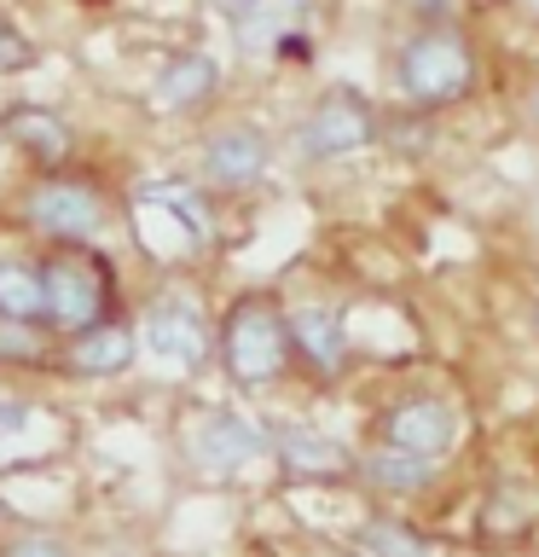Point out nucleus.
<instances>
[{
	"label": "nucleus",
	"mask_w": 539,
	"mask_h": 557,
	"mask_svg": "<svg viewBox=\"0 0 539 557\" xmlns=\"http://www.w3.org/2000/svg\"><path fill=\"white\" fill-rule=\"evenodd\" d=\"M12 233L29 244H111L122 233V186L93 163L24 169L12 186Z\"/></svg>",
	"instance_id": "1"
},
{
	"label": "nucleus",
	"mask_w": 539,
	"mask_h": 557,
	"mask_svg": "<svg viewBox=\"0 0 539 557\" xmlns=\"http://www.w3.org/2000/svg\"><path fill=\"white\" fill-rule=\"evenodd\" d=\"M221 209L226 203L191 174H146V181L122 186V233L139 244L151 268L186 273L221 244Z\"/></svg>",
	"instance_id": "2"
},
{
	"label": "nucleus",
	"mask_w": 539,
	"mask_h": 557,
	"mask_svg": "<svg viewBox=\"0 0 539 557\" xmlns=\"http://www.w3.org/2000/svg\"><path fill=\"white\" fill-rule=\"evenodd\" d=\"M215 372L233 400H273L296 383L285 296L267 285L233 290L215 308Z\"/></svg>",
	"instance_id": "3"
},
{
	"label": "nucleus",
	"mask_w": 539,
	"mask_h": 557,
	"mask_svg": "<svg viewBox=\"0 0 539 557\" xmlns=\"http://www.w3.org/2000/svg\"><path fill=\"white\" fill-rule=\"evenodd\" d=\"M383 76L394 104L447 116L481 87V47L464 24H406L383 59Z\"/></svg>",
	"instance_id": "4"
},
{
	"label": "nucleus",
	"mask_w": 539,
	"mask_h": 557,
	"mask_svg": "<svg viewBox=\"0 0 539 557\" xmlns=\"http://www.w3.org/2000/svg\"><path fill=\"white\" fill-rule=\"evenodd\" d=\"M139 366H156L174 383H191L215 366V308L186 273H156V285L134 290Z\"/></svg>",
	"instance_id": "5"
},
{
	"label": "nucleus",
	"mask_w": 539,
	"mask_h": 557,
	"mask_svg": "<svg viewBox=\"0 0 539 557\" xmlns=\"http://www.w3.org/2000/svg\"><path fill=\"white\" fill-rule=\"evenodd\" d=\"M273 430L267 412H255L250 400H186L174 418V459L191 482L203 487H233L250 470L267 465Z\"/></svg>",
	"instance_id": "6"
},
{
	"label": "nucleus",
	"mask_w": 539,
	"mask_h": 557,
	"mask_svg": "<svg viewBox=\"0 0 539 557\" xmlns=\"http://www.w3.org/2000/svg\"><path fill=\"white\" fill-rule=\"evenodd\" d=\"M41 250V331L70 337L134 302L111 244H35Z\"/></svg>",
	"instance_id": "7"
},
{
	"label": "nucleus",
	"mask_w": 539,
	"mask_h": 557,
	"mask_svg": "<svg viewBox=\"0 0 539 557\" xmlns=\"http://www.w3.org/2000/svg\"><path fill=\"white\" fill-rule=\"evenodd\" d=\"M377 146H383V104L372 94H360V87L337 82L296 111L278 151L296 169H337V163H354V157L377 151Z\"/></svg>",
	"instance_id": "8"
},
{
	"label": "nucleus",
	"mask_w": 539,
	"mask_h": 557,
	"mask_svg": "<svg viewBox=\"0 0 539 557\" xmlns=\"http://www.w3.org/2000/svg\"><path fill=\"white\" fill-rule=\"evenodd\" d=\"M278 169V134L255 116H209L191 139V181L215 191L221 203H243L273 181Z\"/></svg>",
	"instance_id": "9"
},
{
	"label": "nucleus",
	"mask_w": 539,
	"mask_h": 557,
	"mask_svg": "<svg viewBox=\"0 0 539 557\" xmlns=\"http://www.w3.org/2000/svg\"><path fill=\"white\" fill-rule=\"evenodd\" d=\"M372 442H389L400 453H417V459L452 465L469 435V412L452 389H435V383H417V389H394L383 407L372 412Z\"/></svg>",
	"instance_id": "10"
},
{
	"label": "nucleus",
	"mask_w": 539,
	"mask_h": 557,
	"mask_svg": "<svg viewBox=\"0 0 539 557\" xmlns=\"http://www.w3.org/2000/svg\"><path fill=\"white\" fill-rule=\"evenodd\" d=\"M285 320H290L296 383H313V389L348 383V372H354V360H360V337H354L348 308L330 302V296H290Z\"/></svg>",
	"instance_id": "11"
},
{
	"label": "nucleus",
	"mask_w": 539,
	"mask_h": 557,
	"mask_svg": "<svg viewBox=\"0 0 539 557\" xmlns=\"http://www.w3.org/2000/svg\"><path fill=\"white\" fill-rule=\"evenodd\" d=\"M273 430V453L267 465L278 470V482L290 487H354V442L337 435L330 424L308 412H267Z\"/></svg>",
	"instance_id": "12"
},
{
	"label": "nucleus",
	"mask_w": 539,
	"mask_h": 557,
	"mask_svg": "<svg viewBox=\"0 0 539 557\" xmlns=\"http://www.w3.org/2000/svg\"><path fill=\"white\" fill-rule=\"evenodd\" d=\"M139 366V331H134V302L111 313V320L70 331V337H52L47 372L70 377V383H116Z\"/></svg>",
	"instance_id": "13"
},
{
	"label": "nucleus",
	"mask_w": 539,
	"mask_h": 557,
	"mask_svg": "<svg viewBox=\"0 0 539 557\" xmlns=\"http://www.w3.org/2000/svg\"><path fill=\"white\" fill-rule=\"evenodd\" d=\"M0 139L7 151L17 157L24 169H64V163H82V134L59 104H41V99H12L0 111Z\"/></svg>",
	"instance_id": "14"
},
{
	"label": "nucleus",
	"mask_w": 539,
	"mask_h": 557,
	"mask_svg": "<svg viewBox=\"0 0 539 557\" xmlns=\"http://www.w3.org/2000/svg\"><path fill=\"white\" fill-rule=\"evenodd\" d=\"M221 87H226V70H221L215 52H203V47H180V52H168V59L151 70L146 99H151V111H156V116L198 122V116L215 111Z\"/></svg>",
	"instance_id": "15"
},
{
	"label": "nucleus",
	"mask_w": 539,
	"mask_h": 557,
	"mask_svg": "<svg viewBox=\"0 0 539 557\" xmlns=\"http://www.w3.org/2000/svg\"><path fill=\"white\" fill-rule=\"evenodd\" d=\"M447 476V465H435V459H417V453H400L389 442H365L354 447V487L360 494H372L377 505H417V499H429L435 487H441Z\"/></svg>",
	"instance_id": "16"
},
{
	"label": "nucleus",
	"mask_w": 539,
	"mask_h": 557,
	"mask_svg": "<svg viewBox=\"0 0 539 557\" xmlns=\"http://www.w3.org/2000/svg\"><path fill=\"white\" fill-rule=\"evenodd\" d=\"M0 325L41 331V250L29 238H0Z\"/></svg>",
	"instance_id": "17"
},
{
	"label": "nucleus",
	"mask_w": 539,
	"mask_h": 557,
	"mask_svg": "<svg viewBox=\"0 0 539 557\" xmlns=\"http://www.w3.org/2000/svg\"><path fill=\"white\" fill-rule=\"evenodd\" d=\"M342 546L360 552V557H435V540L417 529L400 505H372V511H360L354 529L342 534Z\"/></svg>",
	"instance_id": "18"
},
{
	"label": "nucleus",
	"mask_w": 539,
	"mask_h": 557,
	"mask_svg": "<svg viewBox=\"0 0 539 557\" xmlns=\"http://www.w3.org/2000/svg\"><path fill=\"white\" fill-rule=\"evenodd\" d=\"M0 557H82L70 540L59 534V529H7L0 534Z\"/></svg>",
	"instance_id": "19"
},
{
	"label": "nucleus",
	"mask_w": 539,
	"mask_h": 557,
	"mask_svg": "<svg viewBox=\"0 0 539 557\" xmlns=\"http://www.w3.org/2000/svg\"><path fill=\"white\" fill-rule=\"evenodd\" d=\"M24 70H35V41L0 12V76H24Z\"/></svg>",
	"instance_id": "20"
},
{
	"label": "nucleus",
	"mask_w": 539,
	"mask_h": 557,
	"mask_svg": "<svg viewBox=\"0 0 539 557\" xmlns=\"http://www.w3.org/2000/svg\"><path fill=\"white\" fill-rule=\"evenodd\" d=\"M464 7L469 0H400L406 24H464Z\"/></svg>",
	"instance_id": "21"
},
{
	"label": "nucleus",
	"mask_w": 539,
	"mask_h": 557,
	"mask_svg": "<svg viewBox=\"0 0 539 557\" xmlns=\"http://www.w3.org/2000/svg\"><path fill=\"white\" fill-rule=\"evenodd\" d=\"M29 418H35V400L29 395H7V400H0V435H24L29 430Z\"/></svg>",
	"instance_id": "22"
},
{
	"label": "nucleus",
	"mask_w": 539,
	"mask_h": 557,
	"mask_svg": "<svg viewBox=\"0 0 539 557\" xmlns=\"http://www.w3.org/2000/svg\"><path fill=\"white\" fill-rule=\"evenodd\" d=\"M267 0H209V12L221 17V24H243V17H255Z\"/></svg>",
	"instance_id": "23"
},
{
	"label": "nucleus",
	"mask_w": 539,
	"mask_h": 557,
	"mask_svg": "<svg viewBox=\"0 0 539 557\" xmlns=\"http://www.w3.org/2000/svg\"><path fill=\"white\" fill-rule=\"evenodd\" d=\"M516 116H522V128H528L534 139H539V76L522 87V104H516Z\"/></svg>",
	"instance_id": "24"
},
{
	"label": "nucleus",
	"mask_w": 539,
	"mask_h": 557,
	"mask_svg": "<svg viewBox=\"0 0 539 557\" xmlns=\"http://www.w3.org/2000/svg\"><path fill=\"white\" fill-rule=\"evenodd\" d=\"M469 7H511V0H469Z\"/></svg>",
	"instance_id": "25"
},
{
	"label": "nucleus",
	"mask_w": 539,
	"mask_h": 557,
	"mask_svg": "<svg viewBox=\"0 0 539 557\" xmlns=\"http://www.w3.org/2000/svg\"><path fill=\"white\" fill-rule=\"evenodd\" d=\"M313 557H337V552H313Z\"/></svg>",
	"instance_id": "26"
}]
</instances>
